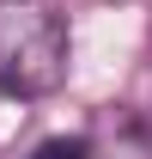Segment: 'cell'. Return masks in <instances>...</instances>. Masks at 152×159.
<instances>
[{"instance_id": "obj_1", "label": "cell", "mask_w": 152, "mask_h": 159, "mask_svg": "<svg viewBox=\"0 0 152 159\" xmlns=\"http://www.w3.org/2000/svg\"><path fill=\"white\" fill-rule=\"evenodd\" d=\"M73 61L67 6L61 0H0V92L49 98Z\"/></svg>"}, {"instance_id": "obj_2", "label": "cell", "mask_w": 152, "mask_h": 159, "mask_svg": "<svg viewBox=\"0 0 152 159\" xmlns=\"http://www.w3.org/2000/svg\"><path fill=\"white\" fill-rule=\"evenodd\" d=\"M85 141H91V159H152V129L134 122L128 110L103 116L97 135H85Z\"/></svg>"}, {"instance_id": "obj_3", "label": "cell", "mask_w": 152, "mask_h": 159, "mask_svg": "<svg viewBox=\"0 0 152 159\" xmlns=\"http://www.w3.org/2000/svg\"><path fill=\"white\" fill-rule=\"evenodd\" d=\"M31 159H91V141L85 135H49Z\"/></svg>"}]
</instances>
